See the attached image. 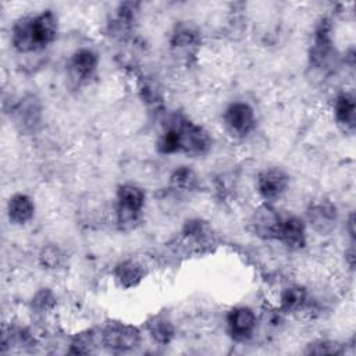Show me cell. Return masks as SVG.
Returning <instances> with one entry per match:
<instances>
[{
	"mask_svg": "<svg viewBox=\"0 0 356 356\" xmlns=\"http://www.w3.org/2000/svg\"><path fill=\"white\" fill-rule=\"evenodd\" d=\"M210 146L211 139L209 134L202 127L179 115L170 120L157 143L159 150L165 154L184 152L186 154L199 156L206 153Z\"/></svg>",
	"mask_w": 356,
	"mask_h": 356,
	"instance_id": "obj_1",
	"label": "cell"
},
{
	"mask_svg": "<svg viewBox=\"0 0 356 356\" xmlns=\"http://www.w3.org/2000/svg\"><path fill=\"white\" fill-rule=\"evenodd\" d=\"M57 35V18L51 11L18 19L13 28V44L18 51L28 53L44 49Z\"/></svg>",
	"mask_w": 356,
	"mask_h": 356,
	"instance_id": "obj_2",
	"label": "cell"
},
{
	"mask_svg": "<svg viewBox=\"0 0 356 356\" xmlns=\"http://www.w3.org/2000/svg\"><path fill=\"white\" fill-rule=\"evenodd\" d=\"M145 204V193L140 188L127 184L117 192V217L122 227H132L140 216Z\"/></svg>",
	"mask_w": 356,
	"mask_h": 356,
	"instance_id": "obj_3",
	"label": "cell"
},
{
	"mask_svg": "<svg viewBox=\"0 0 356 356\" xmlns=\"http://www.w3.org/2000/svg\"><path fill=\"white\" fill-rule=\"evenodd\" d=\"M102 343L117 352H125L134 349L140 339L138 328L122 323H108L100 334Z\"/></svg>",
	"mask_w": 356,
	"mask_h": 356,
	"instance_id": "obj_4",
	"label": "cell"
},
{
	"mask_svg": "<svg viewBox=\"0 0 356 356\" xmlns=\"http://www.w3.org/2000/svg\"><path fill=\"white\" fill-rule=\"evenodd\" d=\"M224 124L235 136H246L256 125L253 108L243 102H235L224 113Z\"/></svg>",
	"mask_w": 356,
	"mask_h": 356,
	"instance_id": "obj_5",
	"label": "cell"
},
{
	"mask_svg": "<svg viewBox=\"0 0 356 356\" xmlns=\"http://www.w3.org/2000/svg\"><path fill=\"white\" fill-rule=\"evenodd\" d=\"M281 224L282 217L268 204L260 206L254 211L252 220V225L256 235L264 239H278Z\"/></svg>",
	"mask_w": 356,
	"mask_h": 356,
	"instance_id": "obj_6",
	"label": "cell"
},
{
	"mask_svg": "<svg viewBox=\"0 0 356 356\" xmlns=\"http://www.w3.org/2000/svg\"><path fill=\"white\" fill-rule=\"evenodd\" d=\"M288 188V175L281 168H267L257 177V191L266 200L278 199Z\"/></svg>",
	"mask_w": 356,
	"mask_h": 356,
	"instance_id": "obj_7",
	"label": "cell"
},
{
	"mask_svg": "<svg viewBox=\"0 0 356 356\" xmlns=\"http://www.w3.org/2000/svg\"><path fill=\"white\" fill-rule=\"evenodd\" d=\"M227 323L229 334L235 341H246L254 331L256 317L249 307H235L228 313Z\"/></svg>",
	"mask_w": 356,
	"mask_h": 356,
	"instance_id": "obj_8",
	"label": "cell"
},
{
	"mask_svg": "<svg viewBox=\"0 0 356 356\" xmlns=\"http://www.w3.org/2000/svg\"><path fill=\"white\" fill-rule=\"evenodd\" d=\"M278 241L284 242L291 249L303 248L306 245V231L303 221L295 216L282 218Z\"/></svg>",
	"mask_w": 356,
	"mask_h": 356,
	"instance_id": "obj_9",
	"label": "cell"
},
{
	"mask_svg": "<svg viewBox=\"0 0 356 356\" xmlns=\"http://www.w3.org/2000/svg\"><path fill=\"white\" fill-rule=\"evenodd\" d=\"M309 221L320 234H328L334 229L337 221V209L331 203H318L309 210Z\"/></svg>",
	"mask_w": 356,
	"mask_h": 356,
	"instance_id": "obj_10",
	"label": "cell"
},
{
	"mask_svg": "<svg viewBox=\"0 0 356 356\" xmlns=\"http://www.w3.org/2000/svg\"><path fill=\"white\" fill-rule=\"evenodd\" d=\"M97 67V54L89 49L78 50L70 63L71 72L75 79L85 81L90 78Z\"/></svg>",
	"mask_w": 356,
	"mask_h": 356,
	"instance_id": "obj_11",
	"label": "cell"
},
{
	"mask_svg": "<svg viewBox=\"0 0 356 356\" xmlns=\"http://www.w3.org/2000/svg\"><path fill=\"white\" fill-rule=\"evenodd\" d=\"M35 206L29 196L24 193L14 195L8 202V218L14 224H25L33 217Z\"/></svg>",
	"mask_w": 356,
	"mask_h": 356,
	"instance_id": "obj_12",
	"label": "cell"
},
{
	"mask_svg": "<svg viewBox=\"0 0 356 356\" xmlns=\"http://www.w3.org/2000/svg\"><path fill=\"white\" fill-rule=\"evenodd\" d=\"M335 117L337 121L345 127L346 131L355 129V121H356V104L355 97L350 93H342L335 100Z\"/></svg>",
	"mask_w": 356,
	"mask_h": 356,
	"instance_id": "obj_13",
	"label": "cell"
},
{
	"mask_svg": "<svg viewBox=\"0 0 356 356\" xmlns=\"http://www.w3.org/2000/svg\"><path fill=\"white\" fill-rule=\"evenodd\" d=\"M170 181H171V186L177 191H193L195 188H197V182H199L195 171L185 165L177 168L172 172Z\"/></svg>",
	"mask_w": 356,
	"mask_h": 356,
	"instance_id": "obj_14",
	"label": "cell"
},
{
	"mask_svg": "<svg viewBox=\"0 0 356 356\" xmlns=\"http://www.w3.org/2000/svg\"><path fill=\"white\" fill-rule=\"evenodd\" d=\"M115 275H117V280L120 281V284L122 286L129 288V286L136 285L142 280L143 271L136 263L125 261V263H122L117 267Z\"/></svg>",
	"mask_w": 356,
	"mask_h": 356,
	"instance_id": "obj_15",
	"label": "cell"
},
{
	"mask_svg": "<svg viewBox=\"0 0 356 356\" xmlns=\"http://www.w3.org/2000/svg\"><path fill=\"white\" fill-rule=\"evenodd\" d=\"M306 303V291L300 286L286 288L281 295V309L285 312H296Z\"/></svg>",
	"mask_w": 356,
	"mask_h": 356,
	"instance_id": "obj_16",
	"label": "cell"
},
{
	"mask_svg": "<svg viewBox=\"0 0 356 356\" xmlns=\"http://www.w3.org/2000/svg\"><path fill=\"white\" fill-rule=\"evenodd\" d=\"M97 345V335L93 331L78 334L71 342V353L88 355L92 353Z\"/></svg>",
	"mask_w": 356,
	"mask_h": 356,
	"instance_id": "obj_17",
	"label": "cell"
},
{
	"mask_svg": "<svg viewBox=\"0 0 356 356\" xmlns=\"http://www.w3.org/2000/svg\"><path fill=\"white\" fill-rule=\"evenodd\" d=\"M149 331H150L152 337L160 343L170 342L174 335V328H172L171 323L167 318L160 317V316L154 317V320L149 324Z\"/></svg>",
	"mask_w": 356,
	"mask_h": 356,
	"instance_id": "obj_18",
	"label": "cell"
},
{
	"mask_svg": "<svg viewBox=\"0 0 356 356\" xmlns=\"http://www.w3.org/2000/svg\"><path fill=\"white\" fill-rule=\"evenodd\" d=\"M196 40V32L188 26V25H181L177 28V32L174 33L172 43L177 46H188Z\"/></svg>",
	"mask_w": 356,
	"mask_h": 356,
	"instance_id": "obj_19",
	"label": "cell"
},
{
	"mask_svg": "<svg viewBox=\"0 0 356 356\" xmlns=\"http://www.w3.org/2000/svg\"><path fill=\"white\" fill-rule=\"evenodd\" d=\"M309 353H316V355H339L342 353L341 345L335 342H328V341H320L317 343L310 345Z\"/></svg>",
	"mask_w": 356,
	"mask_h": 356,
	"instance_id": "obj_20",
	"label": "cell"
},
{
	"mask_svg": "<svg viewBox=\"0 0 356 356\" xmlns=\"http://www.w3.org/2000/svg\"><path fill=\"white\" fill-rule=\"evenodd\" d=\"M40 260L44 266H47L50 268H56L57 266H60V263L63 260V253L57 248L49 246V248L43 249V252L40 254Z\"/></svg>",
	"mask_w": 356,
	"mask_h": 356,
	"instance_id": "obj_21",
	"label": "cell"
},
{
	"mask_svg": "<svg viewBox=\"0 0 356 356\" xmlns=\"http://www.w3.org/2000/svg\"><path fill=\"white\" fill-rule=\"evenodd\" d=\"M33 303L39 309H46L49 306V303L53 305V296H51V293L49 291H42V292H39L36 295Z\"/></svg>",
	"mask_w": 356,
	"mask_h": 356,
	"instance_id": "obj_22",
	"label": "cell"
}]
</instances>
